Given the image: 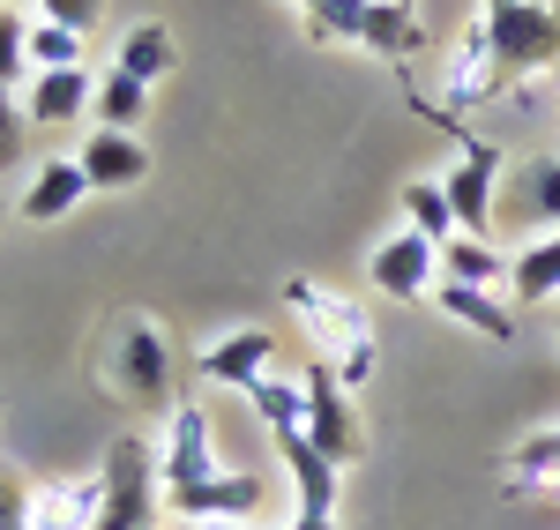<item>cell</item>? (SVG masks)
Instances as JSON below:
<instances>
[{
    "label": "cell",
    "instance_id": "6",
    "mask_svg": "<svg viewBox=\"0 0 560 530\" xmlns=\"http://www.w3.org/2000/svg\"><path fill=\"white\" fill-rule=\"evenodd\" d=\"M165 516L173 523H261L269 516V479L261 471H217L202 486L165 493Z\"/></svg>",
    "mask_w": 560,
    "mask_h": 530
},
{
    "label": "cell",
    "instance_id": "17",
    "mask_svg": "<svg viewBox=\"0 0 560 530\" xmlns=\"http://www.w3.org/2000/svg\"><path fill=\"white\" fill-rule=\"evenodd\" d=\"M433 307L448 314L456 329H471V337H486V344H516V299L509 292H478V284H433Z\"/></svg>",
    "mask_w": 560,
    "mask_h": 530
},
{
    "label": "cell",
    "instance_id": "10",
    "mask_svg": "<svg viewBox=\"0 0 560 530\" xmlns=\"http://www.w3.org/2000/svg\"><path fill=\"white\" fill-rule=\"evenodd\" d=\"M217 471H224V463H217V441H210V411L179 397L173 411H165V434H158V479H165V493H179V486L217 479Z\"/></svg>",
    "mask_w": 560,
    "mask_h": 530
},
{
    "label": "cell",
    "instance_id": "36",
    "mask_svg": "<svg viewBox=\"0 0 560 530\" xmlns=\"http://www.w3.org/2000/svg\"><path fill=\"white\" fill-rule=\"evenodd\" d=\"M553 157H560V150H553Z\"/></svg>",
    "mask_w": 560,
    "mask_h": 530
},
{
    "label": "cell",
    "instance_id": "22",
    "mask_svg": "<svg viewBox=\"0 0 560 530\" xmlns=\"http://www.w3.org/2000/svg\"><path fill=\"white\" fill-rule=\"evenodd\" d=\"M97 128H120V134H135L142 128V113H150V83H135L128 68H105L97 75Z\"/></svg>",
    "mask_w": 560,
    "mask_h": 530
},
{
    "label": "cell",
    "instance_id": "1",
    "mask_svg": "<svg viewBox=\"0 0 560 530\" xmlns=\"http://www.w3.org/2000/svg\"><path fill=\"white\" fill-rule=\"evenodd\" d=\"M284 307L300 314V329L314 337V352L337 366L345 389H366V381H374L382 337H374V321H366V307H359L351 292H329V284H314V276H284Z\"/></svg>",
    "mask_w": 560,
    "mask_h": 530
},
{
    "label": "cell",
    "instance_id": "34",
    "mask_svg": "<svg viewBox=\"0 0 560 530\" xmlns=\"http://www.w3.org/2000/svg\"><path fill=\"white\" fill-rule=\"evenodd\" d=\"M553 90H560V68H553Z\"/></svg>",
    "mask_w": 560,
    "mask_h": 530
},
{
    "label": "cell",
    "instance_id": "19",
    "mask_svg": "<svg viewBox=\"0 0 560 530\" xmlns=\"http://www.w3.org/2000/svg\"><path fill=\"white\" fill-rule=\"evenodd\" d=\"M509 299H523V307L560 299V224H546L530 247H516V255H509Z\"/></svg>",
    "mask_w": 560,
    "mask_h": 530
},
{
    "label": "cell",
    "instance_id": "11",
    "mask_svg": "<svg viewBox=\"0 0 560 530\" xmlns=\"http://www.w3.org/2000/svg\"><path fill=\"white\" fill-rule=\"evenodd\" d=\"M269 441H277V463H284L292 508H300V516H314V523H329V516L345 508V463H329V456L306 441L300 426H292V434H269Z\"/></svg>",
    "mask_w": 560,
    "mask_h": 530
},
{
    "label": "cell",
    "instance_id": "16",
    "mask_svg": "<svg viewBox=\"0 0 560 530\" xmlns=\"http://www.w3.org/2000/svg\"><path fill=\"white\" fill-rule=\"evenodd\" d=\"M83 195H90V179H83L75 157H45L38 173L23 179V195H15V217L23 224H60V217L83 210Z\"/></svg>",
    "mask_w": 560,
    "mask_h": 530
},
{
    "label": "cell",
    "instance_id": "8",
    "mask_svg": "<svg viewBox=\"0 0 560 530\" xmlns=\"http://www.w3.org/2000/svg\"><path fill=\"white\" fill-rule=\"evenodd\" d=\"M366 284L382 292V299H433V284H441V247L433 239H419L411 224H396L382 247L366 255Z\"/></svg>",
    "mask_w": 560,
    "mask_h": 530
},
{
    "label": "cell",
    "instance_id": "20",
    "mask_svg": "<svg viewBox=\"0 0 560 530\" xmlns=\"http://www.w3.org/2000/svg\"><path fill=\"white\" fill-rule=\"evenodd\" d=\"M441 276L448 284H478V292H509V255L486 239V232H456L441 247Z\"/></svg>",
    "mask_w": 560,
    "mask_h": 530
},
{
    "label": "cell",
    "instance_id": "14",
    "mask_svg": "<svg viewBox=\"0 0 560 530\" xmlns=\"http://www.w3.org/2000/svg\"><path fill=\"white\" fill-rule=\"evenodd\" d=\"M75 165H83L90 195H128L150 179V150H142V134H120V128H90L83 150H75Z\"/></svg>",
    "mask_w": 560,
    "mask_h": 530
},
{
    "label": "cell",
    "instance_id": "27",
    "mask_svg": "<svg viewBox=\"0 0 560 530\" xmlns=\"http://www.w3.org/2000/svg\"><path fill=\"white\" fill-rule=\"evenodd\" d=\"M45 68H83V31H60V23L31 15V75H45Z\"/></svg>",
    "mask_w": 560,
    "mask_h": 530
},
{
    "label": "cell",
    "instance_id": "5",
    "mask_svg": "<svg viewBox=\"0 0 560 530\" xmlns=\"http://www.w3.org/2000/svg\"><path fill=\"white\" fill-rule=\"evenodd\" d=\"M105 479V508H97V530H158L165 523V479H158V448L142 434H120L97 463Z\"/></svg>",
    "mask_w": 560,
    "mask_h": 530
},
{
    "label": "cell",
    "instance_id": "28",
    "mask_svg": "<svg viewBox=\"0 0 560 530\" xmlns=\"http://www.w3.org/2000/svg\"><path fill=\"white\" fill-rule=\"evenodd\" d=\"M23 134H31L23 97H15V90H0V173H8V165H23Z\"/></svg>",
    "mask_w": 560,
    "mask_h": 530
},
{
    "label": "cell",
    "instance_id": "12",
    "mask_svg": "<svg viewBox=\"0 0 560 530\" xmlns=\"http://www.w3.org/2000/svg\"><path fill=\"white\" fill-rule=\"evenodd\" d=\"M441 195H448V210H456L464 232H493V202H501V150H493V142H478V134H464L456 165L441 173Z\"/></svg>",
    "mask_w": 560,
    "mask_h": 530
},
{
    "label": "cell",
    "instance_id": "2",
    "mask_svg": "<svg viewBox=\"0 0 560 530\" xmlns=\"http://www.w3.org/2000/svg\"><path fill=\"white\" fill-rule=\"evenodd\" d=\"M300 15L314 45H359V52H374L388 68H411L427 52V23H419L411 0H314Z\"/></svg>",
    "mask_w": 560,
    "mask_h": 530
},
{
    "label": "cell",
    "instance_id": "24",
    "mask_svg": "<svg viewBox=\"0 0 560 530\" xmlns=\"http://www.w3.org/2000/svg\"><path fill=\"white\" fill-rule=\"evenodd\" d=\"M247 403H255V419L269 426V434H292V426H306V381H292V374H269V381H255V389H247Z\"/></svg>",
    "mask_w": 560,
    "mask_h": 530
},
{
    "label": "cell",
    "instance_id": "4",
    "mask_svg": "<svg viewBox=\"0 0 560 530\" xmlns=\"http://www.w3.org/2000/svg\"><path fill=\"white\" fill-rule=\"evenodd\" d=\"M486 31H493V52L509 68V90L516 83H553L560 68V0H478Z\"/></svg>",
    "mask_w": 560,
    "mask_h": 530
},
{
    "label": "cell",
    "instance_id": "7",
    "mask_svg": "<svg viewBox=\"0 0 560 530\" xmlns=\"http://www.w3.org/2000/svg\"><path fill=\"white\" fill-rule=\"evenodd\" d=\"M306 441L322 448L329 463H359V448H366V434H359V411H351V389L337 381V366L329 358H314L306 366V426H300Z\"/></svg>",
    "mask_w": 560,
    "mask_h": 530
},
{
    "label": "cell",
    "instance_id": "32",
    "mask_svg": "<svg viewBox=\"0 0 560 530\" xmlns=\"http://www.w3.org/2000/svg\"><path fill=\"white\" fill-rule=\"evenodd\" d=\"M8 8H31V15H38V8H45V0H8Z\"/></svg>",
    "mask_w": 560,
    "mask_h": 530
},
{
    "label": "cell",
    "instance_id": "30",
    "mask_svg": "<svg viewBox=\"0 0 560 530\" xmlns=\"http://www.w3.org/2000/svg\"><path fill=\"white\" fill-rule=\"evenodd\" d=\"M38 15L60 23V31H90V23H105V0H45Z\"/></svg>",
    "mask_w": 560,
    "mask_h": 530
},
{
    "label": "cell",
    "instance_id": "31",
    "mask_svg": "<svg viewBox=\"0 0 560 530\" xmlns=\"http://www.w3.org/2000/svg\"><path fill=\"white\" fill-rule=\"evenodd\" d=\"M179 530H255V523H179Z\"/></svg>",
    "mask_w": 560,
    "mask_h": 530
},
{
    "label": "cell",
    "instance_id": "23",
    "mask_svg": "<svg viewBox=\"0 0 560 530\" xmlns=\"http://www.w3.org/2000/svg\"><path fill=\"white\" fill-rule=\"evenodd\" d=\"M404 224L419 232V239H433V247H448L464 224H456V210H448V195H441V179H411L404 187Z\"/></svg>",
    "mask_w": 560,
    "mask_h": 530
},
{
    "label": "cell",
    "instance_id": "18",
    "mask_svg": "<svg viewBox=\"0 0 560 530\" xmlns=\"http://www.w3.org/2000/svg\"><path fill=\"white\" fill-rule=\"evenodd\" d=\"M97 508H105V479L97 471L31 486V530H97Z\"/></svg>",
    "mask_w": 560,
    "mask_h": 530
},
{
    "label": "cell",
    "instance_id": "13",
    "mask_svg": "<svg viewBox=\"0 0 560 530\" xmlns=\"http://www.w3.org/2000/svg\"><path fill=\"white\" fill-rule=\"evenodd\" d=\"M195 374L210 381V389H255V381H269L277 374V337L269 329H224V337H210L202 352H195Z\"/></svg>",
    "mask_w": 560,
    "mask_h": 530
},
{
    "label": "cell",
    "instance_id": "26",
    "mask_svg": "<svg viewBox=\"0 0 560 530\" xmlns=\"http://www.w3.org/2000/svg\"><path fill=\"white\" fill-rule=\"evenodd\" d=\"M31 83V15L23 8H0V90Z\"/></svg>",
    "mask_w": 560,
    "mask_h": 530
},
{
    "label": "cell",
    "instance_id": "25",
    "mask_svg": "<svg viewBox=\"0 0 560 530\" xmlns=\"http://www.w3.org/2000/svg\"><path fill=\"white\" fill-rule=\"evenodd\" d=\"M516 210L538 224V232L560 224V157H530V165L516 173Z\"/></svg>",
    "mask_w": 560,
    "mask_h": 530
},
{
    "label": "cell",
    "instance_id": "33",
    "mask_svg": "<svg viewBox=\"0 0 560 530\" xmlns=\"http://www.w3.org/2000/svg\"><path fill=\"white\" fill-rule=\"evenodd\" d=\"M292 8H314V0H292Z\"/></svg>",
    "mask_w": 560,
    "mask_h": 530
},
{
    "label": "cell",
    "instance_id": "35",
    "mask_svg": "<svg viewBox=\"0 0 560 530\" xmlns=\"http://www.w3.org/2000/svg\"><path fill=\"white\" fill-rule=\"evenodd\" d=\"M0 8H8V0H0Z\"/></svg>",
    "mask_w": 560,
    "mask_h": 530
},
{
    "label": "cell",
    "instance_id": "21",
    "mask_svg": "<svg viewBox=\"0 0 560 530\" xmlns=\"http://www.w3.org/2000/svg\"><path fill=\"white\" fill-rule=\"evenodd\" d=\"M113 68H128L135 83H165V75L179 68L173 31H165V23H128V31H120V52H113Z\"/></svg>",
    "mask_w": 560,
    "mask_h": 530
},
{
    "label": "cell",
    "instance_id": "15",
    "mask_svg": "<svg viewBox=\"0 0 560 530\" xmlns=\"http://www.w3.org/2000/svg\"><path fill=\"white\" fill-rule=\"evenodd\" d=\"M90 105H97V75H90V68H45V75L23 83L31 128H75Z\"/></svg>",
    "mask_w": 560,
    "mask_h": 530
},
{
    "label": "cell",
    "instance_id": "9",
    "mask_svg": "<svg viewBox=\"0 0 560 530\" xmlns=\"http://www.w3.org/2000/svg\"><path fill=\"white\" fill-rule=\"evenodd\" d=\"M501 90H509V68H501V52H493V31H486V15L471 8V23H464L456 52L441 60V105L471 113V105L501 97Z\"/></svg>",
    "mask_w": 560,
    "mask_h": 530
},
{
    "label": "cell",
    "instance_id": "29",
    "mask_svg": "<svg viewBox=\"0 0 560 530\" xmlns=\"http://www.w3.org/2000/svg\"><path fill=\"white\" fill-rule=\"evenodd\" d=\"M0 530H31V486L0 463Z\"/></svg>",
    "mask_w": 560,
    "mask_h": 530
},
{
    "label": "cell",
    "instance_id": "3",
    "mask_svg": "<svg viewBox=\"0 0 560 530\" xmlns=\"http://www.w3.org/2000/svg\"><path fill=\"white\" fill-rule=\"evenodd\" d=\"M105 389L128 411H173V337L158 314H120L105 329Z\"/></svg>",
    "mask_w": 560,
    "mask_h": 530
}]
</instances>
